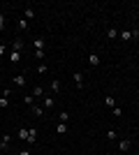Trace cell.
Instances as JSON below:
<instances>
[{"label": "cell", "mask_w": 139, "mask_h": 155, "mask_svg": "<svg viewBox=\"0 0 139 155\" xmlns=\"http://www.w3.org/2000/svg\"><path fill=\"white\" fill-rule=\"evenodd\" d=\"M14 84L16 86H26V77H23V74H16V77H14Z\"/></svg>", "instance_id": "8fae6325"}, {"label": "cell", "mask_w": 139, "mask_h": 155, "mask_svg": "<svg viewBox=\"0 0 139 155\" xmlns=\"http://www.w3.org/2000/svg\"><path fill=\"white\" fill-rule=\"evenodd\" d=\"M0 74H2V70H0Z\"/></svg>", "instance_id": "f546056e"}, {"label": "cell", "mask_w": 139, "mask_h": 155, "mask_svg": "<svg viewBox=\"0 0 139 155\" xmlns=\"http://www.w3.org/2000/svg\"><path fill=\"white\" fill-rule=\"evenodd\" d=\"M107 139H109V141H114V139H118V134H116V130H107Z\"/></svg>", "instance_id": "d6986e66"}, {"label": "cell", "mask_w": 139, "mask_h": 155, "mask_svg": "<svg viewBox=\"0 0 139 155\" xmlns=\"http://www.w3.org/2000/svg\"><path fill=\"white\" fill-rule=\"evenodd\" d=\"M19 155H30V150H28V148H23V150H21Z\"/></svg>", "instance_id": "4316f807"}, {"label": "cell", "mask_w": 139, "mask_h": 155, "mask_svg": "<svg viewBox=\"0 0 139 155\" xmlns=\"http://www.w3.org/2000/svg\"><path fill=\"white\" fill-rule=\"evenodd\" d=\"M44 95V88H42V86H35L33 88V97H42Z\"/></svg>", "instance_id": "5bb4252c"}, {"label": "cell", "mask_w": 139, "mask_h": 155, "mask_svg": "<svg viewBox=\"0 0 139 155\" xmlns=\"http://www.w3.org/2000/svg\"><path fill=\"white\" fill-rule=\"evenodd\" d=\"M16 26H19L21 30H26V28H28V21H26V19H19V23H16Z\"/></svg>", "instance_id": "603a6c76"}, {"label": "cell", "mask_w": 139, "mask_h": 155, "mask_svg": "<svg viewBox=\"0 0 139 155\" xmlns=\"http://www.w3.org/2000/svg\"><path fill=\"white\" fill-rule=\"evenodd\" d=\"M0 30H5V14L0 12Z\"/></svg>", "instance_id": "484cf974"}, {"label": "cell", "mask_w": 139, "mask_h": 155, "mask_svg": "<svg viewBox=\"0 0 139 155\" xmlns=\"http://www.w3.org/2000/svg\"><path fill=\"white\" fill-rule=\"evenodd\" d=\"M130 146H132V143H130V139H121V141H118V148L123 150V153H127V150H130Z\"/></svg>", "instance_id": "8992f818"}, {"label": "cell", "mask_w": 139, "mask_h": 155, "mask_svg": "<svg viewBox=\"0 0 139 155\" xmlns=\"http://www.w3.org/2000/svg\"><path fill=\"white\" fill-rule=\"evenodd\" d=\"M111 114H114V116H116V118H118L121 114H123V111H121V107H114V109H111Z\"/></svg>", "instance_id": "d4e9b609"}, {"label": "cell", "mask_w": 139, "mask_h": 155, "mask_svg": "<svg viewBox=\"0 0 139 155\" xmlns=\"http://www.w3.org/2000/svg\"><path fill=\"white\" fill-rule=\"evenodd\" d=\"M104 104H107V109H114V107H116V100H114L111 95H107L104 97Z\"/></svg>", "instance_id": "9c48e42d"}, {"label": "cell", "mask_w": 139, "mask_h": 155, "mask_svg": "<svg viewBox=\"0 0 139 155\" xmlns=\"http://www.w3.org/2000/svg\"><path fill=\"white\" fill-rule=\"evenodd\" d=\"M9 60H12V63H19L21 60V51H12L9 53Z\"/></svg>", "instance_id": "4fadbf2b"}, {"label": "cell", "mask_w": 139, "mask_h": 155, "mask_svg": "<svg viewBox=\"0 0 139 155\" xmlns=\"http://www.w3.org/2000/svg\"><path fill=\"white\" fill-rule=\"evenodd\" d=\"M51 91L53 93H60V81H51Z\"/></svg>", "instance_id": "ffe728a7"}, {"label": "cell", "mask_w": 139, "mask_h": 155, "mask_svg": "<svg viewBox=\"0 0 139 155\" xmlns=\"http://www.w3.org/2000/svg\"><path fill=\"white\" fill-rule=\"evenodd\" d=\"M30 109H33V114H35L37 118H42V116H44V107H35V104H33Z\"/></svg>", "instance_id": "30bf717a"}, {"label": "cell", "mask_w": 139, "mask_h": 155, "mask_svg": "<svg viewBox=\"0 0 139 155\" xmlns=\"http://www.w3.org/2000/svg\"><path fill=\"white\" fill-rule=\"evenodd\" d=\"M23 46H26V44H23V39H21V37H16V39L12 42V51H21Z\"/></svg>", "instance_id": "5b68a950"}, {"label": "cell", "mask_w": 139, "mask_h": 155, "mask_svg": "<svg viewBox=\"0 0 139 155\" xmlns=\"http://www.w3.org/2000/svg\"><path fill=\"white\" fill-rule=\"evenodd\" d=\"M0 141H2V134H0Z\"/></svg>", "instance_id": "f1b7e54d"}, {"label": "cell", "mask_w": 139, "mask_h": 155, "mask_svg": "<svg viewBox=\"0 0 139 155\" xmlns=\"http://www.w3.org/2000/svg\"><path fill=\"white\" fill-rule=\"evenodd\" d=\"M56 132H58V134H65L67 132V123H58L56 125Z\"/></svg>", "instance_id": "9a60e30c"}, {"label": "cell", "mask_w": 139, "mask_h": 155, "mask_svg": "<svg viewBox=\"0 0 139 155\" xmlns=\"http://www.w3.org/2000/svg\"><path fill=\"white\" fill-rule=\"evenodd\" d=\"M137 155H139V153H137Z\"/></svg>", "instance_id": "4dcf8cb0"}, {"label": "cell", "mask_w": 139, "mask_h": 155, "mask_svg": "<svg viewBox=\"0 0 139 155\" xmlns=\"http://www.w3.org/2000/svg\"><path fill=\"white\" fill-rule=\"evenodd\" d=\"M23 102H26L28 107H33V104H35V100H33V95H26V97H23Z\"/></svg>", "instance_id": "7402d4cb"}, {"label": "cell", "mask_w": 139, "mask_h": 155, "mask_svg": "<svg viewBox=\"0 0 139 155\" xmlns=\"http://www.w3.org/2000/svg\"><path fill=\"white\" fill-rule=\"evenodd\" d=\"M33 46H35V51H44V39H42V37H35L33 39Z\"/></svg>", "instance_id": "3957f363"}, {"label": "cell", "mask_w": 139, "mask_h": 155, "mask_svg": "<svg viewBox=\"0 0 139 155\" xmlns=\"http://www.w3.org/2000/svg\"><path fill=\"white\" fill-rule=\"evenodd\" d=\"M26 141L28 143H35V141H37V130H35V127H28V139H26Z\"/></svg>", "instance_id": "7a4b0ae2"}, {"label": "cell", "mask_w": 139, "mask_h": 155, "mask_svg": "<svg viewBox=\"0 0 139 155\" xmlns=\"http://www.w3.org/2000/svg\"><path fill=\"white\" fill-rule=\"evenodd\" d=\"M0 56H5V44H0Z\"/></svg>", "instance_id": "83f0119b"}, {"label": "cell", "mask_w": 139, "mask_h": 155, "mask_svg": "<svg viewBox=\"0 0 139 155\" xmlns=\"http://www.w3.org/2000/svg\"><path fill=\"white\" fill-rule=\"evenodd\" d=\"M118 35H121V39H125V42L132 39V30H123V32H118Z\"/></svg>", "instance_id": "7c38bea8"}, {"label": "cell", "mask_w": 139, "mask_h": 155, "mask_svg": "<svg viewBox=\"0 0 139 155\" xmlns=\"http://www.w3.org/2000/svg\"><path fill=\"white\" fill-rule=\"evenodd\" d=\"M107 37H109V39H116V37H118V30H116V28H109V30H107Z\"/></svg>", "instance_id": "2e32d148"}, {"label": "cell", "mask_w": 139, "mask_h": 155, "mask_svg": "<svg viewBox=\"0 0 139 155\" xmlns=\"http://www.w3.org/2000/svg\"><path fill=\"white\" fill-rule=\"evenodd\" d=\"M23 19H26V21H30V19H35V12H33V9H30V7H28L26 12H23Z\"/></svg>", "instance_id": "ac0fdd59"}, {"label": "cell", "mask_w": 139, "mask_h": 155, "mask_svg": "<svg viewBox=\"0 0 139 155\" xmlns=\"http://www.w3.org/2000/svg\"><path fill=\"white\" fill-rule=\"evenodd\" d=\"M42 104H44V109H53V104H56V100H53V97L49 95V97H44V102H42Z\"/></svg>", "instance_id": "ba28073f"}, {"label": "cell", "mask_w": 139, "mask_h": 155, "mask_svg": "<svg viewBox=\"0 0 139 155\" xmlns=\"http://www.w3.org/2000/svg\"><path fill=\"white\" fill-rule=\"evenodd\" d=\"M9 141H12V137H9V134H2V141H0V150H7V148H9Z\"/></svg>", "instance_id": "277c9868"}, {"label": "cell", "mask_w": 139, "mask_h": 155, "mask_svg": "<svg viewBox=\"0 0 139 155\" xmlns=\"http://www.w3.org/2000/svg\"><path fill=\"white\" fill-rule=\"evenodd\" d=\"M72 79H74V84H77V88H84V74L81 72H74Z\"/></svg>", "instance_id": "6da1fadb"}, {"label": "cell", "mask_w": 139, "mask_h": 155, "mask_svg": "<svg viewBox=\"0 0 139 155\" xmlns=\"http://www.w3.org/2000/svg\"><path fill=\"white\" fill-rule=\"evenodd\" d=\"M58 120H60V123H67V120H70V114H67V111H60V114H58Z\"/></svg>", "instance_id": "e0dca14e"}, {"label": "cell", "mask_w": 139, "mask_h": 155, "mask_svg": "<svg viewBox=\"0 0 139 155\" xmlns=\"http://www.w3.org/2000/svg\"><path fill=\"white\" fill-rule=\"evenodd\" d=\"M19 137H21V139H28V127H21L19 130Z\"/></svg>", "instance_id": "cb8c5ba5"}, {"label": "cell", "mask_w": 139, "mask_h": 155, "mask_svg": "<svg viewBox=\"0 0 139 155\" xmlns=\"http://www.w3.org/2000/svg\"><path fill=\"white\" fill-rule=\"evenodd\" d=\"M9 107V100L7 97H0V109H7Z\"/></svg>", "instance_id": "44dd1931"}, {"label": "cell", "mask_w": 139, "mask_h": 155, "mask_svg": "<svg viewBox=\"0 0 139 155\" xmlns=\"http://www.w3.org/2000/svg\"><path fill=\"white\" fill-rule=\"evenodd\" d=\"M88 65H93V67H98V65H100V56H98V53H91V56H88Z\"/></svg>", "instance_id": "52a82bcc"}]
</instances>
